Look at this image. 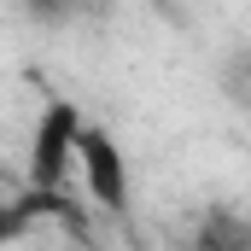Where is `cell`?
Listing matches in <instances>:
<instances>
[{"mask_svg":"<svg viewBox=\"0 0 251 251\" xmlns=\"http://www.w3.org/2000/svg\"><path fill=\"white\" fill-rule=\"evenodd\" d=\"M82 111L70 100H47L41 117L29 128V152H24V170H29V187L41 193H59L76 170V140H82Z\"/></svg>","mask_w":251,"mask_h":251,"instance_id":"6da1fadb","label":"cell"},{"mask_svg":"<svg viewBox=\"0 0 251 251\" xmlns=\"http://www.w3.org/2000/svg\"><path fill=\"white\" fill-rule=\"evenodd\" d=\"M76 176H82V187H88V199H94L100 210H123V204H128V158H123V146H117L111 128L82 123V140H76Z\"/></svg>","mask_w":251,"mask_h":251,"instance_id":"7a4b0ae2","label":"cell"},{"mask_svg":"<svg viewBox=\"0 0 251 251\" xmlns=\"http://www.w3.org/2000/svg\"><path fill=\"white\" fill-rule=\"evenodd\" d=\"M29 228V210H24V199H6L0 193V240H18Z\"/></svg>","mask_w":251,"mask_h":251,"instance_id":"3957f363","label":"cell"},{"mask_svg":"<svg viewBox=\"0 0 251 251\" xmlns=\"http://www.w3.org/2000/svg\"><path fill=\"white\" fill-rule=\"evenodd\" d=\"M24 6H29L35 18H64V12H76L82 0H24Z\"/></svg>","mask_w":251,"mask_h":251,"instance_id":"277c9868","label":"cell"}]
</instances>
